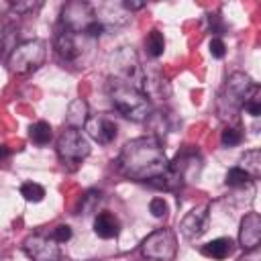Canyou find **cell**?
I'll use <instances>...</instances> for the list:
<instances>
[{"mask_svg":"<svg viewBox=\"0 0 261 261\" xmlns=\"http://www.w3.org/2000/svg\"><path fill=\"white\" fill-rule=\"evenodd\" d=\"M167 155L159 139L147 135L124 143L118 155V171L135 181H153L167 169Z\"/></svg>","mask_w":261,"mask_h":261,"instance_id":"obj_1","label":"cell"},{"mask_svg":"<svg viewBox=\"0 0 261 261\" xmlns=\"http://www.w3.org/2000/svg\"><path fill=\"white\" fill-rule=\"evenodd\" d=\"M145 51L153 59L163 55V51H165V37H163V33L159 29L149 31V35L145 37Z\"/></svg>","mask_w":261,"mask_h":261,"instance_id":"obj_18","label":"cell"},{"mask_svg":"<svg viewBox=\"0 0 261 261\" xmlns=\"http://www.w3.org/2000/svg\"><path fill=\"white\" fill-rule=\"evenodd\" d=\"M55 243H67L69 239H71V226H67V224H57L53 230H51V234H49Z\"/></svg>","mask_w":261,"mask_h":261,"instance_id":"obj_26","label":"cell"},{"mask_svg":"<svg viewBox=\"0 0 261 261\" xmlns=\"http://www.w3.org/2000/svg\"><path fill=\"white\" fill-rule=\"evenodd\" d=\"M108 96H110L114 110H118L124 118L133 120V122H145L153 112L147 94H143L141 90H137L135 86H130L118 77L110 80Z\"/></svg>","mask_w":261,"mask_h":261,"instance_id":"obj_2","label":"cell"},{"mask_svg":"<svg viewBox=\"0 0 261 261\" xmlns=\"http://www.w3.org/2000/svg\"><path fill=\"white\" fill-rule=\"evenodd\" d=\"M232 249H234V243H232L230 239L218 237V239H214V241H210V243H206V245L202 247V255L208 257V259L222 261V259H226V257L232 253Z\"/></svg>","mask_w":261,"mask_h":261,"instance_id":"obj_15","label":"cell"},{"mask_svg":"<svg viewBox=\"0 0 261 261\" xmlns=\"http://www.w3.org/2000/svg\"><path fill=\"white\" fill-rule=\"evenodd\" d=\"M118 230H120V222H118V218L112 212L102 210V212H98L94 216V232L100 239H106V241L114 239L118 234Z\"/></svg>","mask_w":261,"mask_h":261,"instance_id":"obj_14","label":"cell"},{"mask_svg":"<svg viewBox=\"0 0 261 261\" xmlns=\"http://www.w3.org/2000/svg\"><path fill=\"white\" fill-rule=\"evenodd\" d=\"M92 20H96V12L88 2L73 0V2H67L61 10V27L73 33H84Z\"/></svg>","mask_w":261,"mask_h":261,"instance_id":"obj_8","label":"cell"},{"mask_svg":"<svg viewBox=\"0 0 261 261\" xmlns=\"http://www.w3.org/2000/svg\"><path fill=\"white\" fill-rule=\"evenodd\" d=\"M88 118H90V116H88V104H86L82 98L73 100V102L69 104V108H67V114H65L67 126H69V128H82Z\"/></svg>","mask_w":261,"mask_h":261,"instance_id":"obj_16","label":"cell"},{"mask_svg":"<svg viewBox=\"0 0 261 261\" xmlns=\"http://www.w3.org/2000/svg\"><path fill=\"white\" fill-rule=\"evenodd\" d=\"M102 33H104V22H100L98 16H96V20H92V22L86 27V31H84V35L90 37V39H98Z\"/></svg>","mask_w":261,"mask_h":261,"instance_id":"obj_30","label":"cell"},{"mask_svg":"<svg viewBox=\"0 0 261 261\" xmlns=\"http://www.w3.org/2000/svg\"><path fill=\"white\" fill-rule=\"evenodd\" d=\"M251 179L261 175V151L259 149H251L241 157V165H239Z\"/></svg>","mask_w":261,"mask_h":261,"instance_id":"obj_17","label":"cell"},{"mask_svg":"<svg viewBox=\"0 0 261 261\" xmlns=\"http://www.w3.org/2000/svg\"><path fill=\"white\" fill-rule=\"evenodd\" d=\"M200 169H202V157H200L198 149L186 145L181 151H177L173 161L167 163V169L161 177L163 179V190L177 192L186 181L196 179L200 175Z\"/></svg>","mask_w":261,"mask_h":261,"instance_id":"obj_3","label":"cell"},{"mask_svg":"<svg viewBox=\"0 0 261 261\" xmlns=\"http://www.w3.org/2000/svg\"><path fill=\"white\" fill-rule=\"evenodd\" d=\"M29 137H31V141H33L35 145H47V143L51 141V137H53V128H51L49 122L39 120V122H35V124L29 128Z\"/></svg>","mask_w":261,"mask_h":261,"instance_id":"obj_19","label":"cell"},{"mask_svg":"<svg viewBox=\"0 0 261 261\" xmlns=\"http://www.w3.org/2000/svg\"><path fill=\"white\" fill-rule=\"evenodd\" d=\"M47 55L45 43L39 39H31L24 43H18L12 53L8 55V69L16 75H24L29 71H35L37 67L43 65Z\"/></svg>","mask_w":261,"mask_h":261,"instance_id":"obj_5","label":"cell"},{"mask_svg":"<svg viewBox=\"0 0 261 261\" xmlns=\"http://www.w3.org/2000/svg\"><path fill=\"white\" fill-rule=\"evenodd\" d=\"M251 181V177L237 165V167H230L228 171H226V179H224V184L226 186H230V188H241V186H245V184H249Z\"/></svg>","mask_w":261,"mask_h":261,"instance_id":"obj_23","label":"cell"},{"mask_svg":"<svg viewBox=\"0 0 261 261\" xmlns=\"http://www.w3.org/2000/svg\"><path fill=\"white\" fill-rule=\"evenodd\" d=\"M10 155V149L6 147V145H0V159H4V157H8Z\"/></svg>","mask_w":261,"mask_h":261,"instance_id":"obj_32","label":"cell"},{"mask_svg":"<svg viewBox=\"0 0 261 261\" xmlns=\"http://www.w3.org/2000/svg\"><path fill=\"white\" fill-rule=\"evenodd\" d=\"M22 251L31 261H59L61 251L59 243L45 234H31L22 243Z\"/></svg>","mask_w":261,"mask_h":261,"instance_id":"obj_9","label":"cell"},{"mask_svg":"<svg viewBox=\"0 0 261 261\" xmlns=\"http://www.w3.org/2000/svg\"><path fill=\"white\" fill-rule=\"evenodd\" d=\"M220 141H222L224 147H237L243 141V130L239 126H224L222 135H220Z\"/></svg>","mask_w":261,"mask_h":261,"instance_id":"obj_24","label":"cell"},{"mask_svg":"<svg viewBox=\"0 0 261 261\" xmlns=\"http://www.w3.org/2000/svg\"><path fill=\"white\" fill-rule=\"evenodd\" d=\"M239 261H261V251H259V247L245 251V255H243Z\"/></svg>","mask_w":261,"mask_h":261,"instance_id":"obj_31","label":"cell"},{"mask_svg":"<svg viewBox=\"0 0 261 261\" xmlns=\"http://www.w3.org/2000/svg\"><path fill=\"white\" fill-rule=\"evenodd\" d=\"M208 27H210V33L212 35H222L224 31H226V24L222 22V18H220V14L218 12H212V14H208Z\"/></svg>","mask_w":261,"mask_h":261,"instance_id":"obj_28","label":"cell"},{"mask_svg":"<svg viewBox=\"0 0 261 261\" xmlns=\"http://www.w3.org/2000/svg\"><path fill=\"white\" fill-rule=\"evenodd\" d=\"M243 108L253 118H257L261 114V90H259V86H255V84L251 86V90L247 92V96L243 100Z\"/></svg>","mask_w":261,"mask_h":261,"instance_id":"obj_21","label":"cell"},{"mask_svg":"<svg viewBox=\"0 0 261 261\" xmlns=\"http://www.w3.org/2000/svg\"><path fill=\"white\" fill-rule=\"evenodd\" d=\"M251 86H253V82L247 73H243V71L230 73L220 96H218V116L232 118L243 108V100H245L247 92L251 90Z\"/></svg>","mask_w":261,"mask_h":261,"instance_id":"obj_4","label":"cell"},{"mask_svg":"<svg viewBox=\"0 0 261 261\" xmlns=\"http://www.w3.org/2000/svg\"><path fill=\"white\" fill-rule=\"evenodd\" d=\"M261 241V216L257 212H247L241 220L239 228V243L245 251L259 247Z\"/></svg>","mask_w":261,"mask_h":261,"instance_id":"obj_12","label":"cell"},{"mask_svg":"<svg viewBox=\"0 0 261 261\" xmlns=\"http://www.w3.org/2000/svg\"><path fill=\"white\" fill-rule=\"evenodd\" d=\"M57 155L63 163H80L90 155V143L80 128L65 126L57 139Z\"/></svg>","mask_w":261,"mask_h":261,"instance_id":"obj_7","label":"cell"},{"mask_svg":"<svg viewBox=\"0 0 261 261\" xmlns=\"http://www.w3.org/2000/svg\"><path fill=\"white\" fill-rule=\"evenodd\" d=\"M175 251L177 239L169 228H157L141 243V253L149 261H171L175 257Z\"/></svg>","mask_w":261,"mask_h":261,"instance_id":"obj_6","label":"cell"},{"mask_svg":"<svg viewBox=\"0 0 261 261\" xmlns=\"http://www.w3.org/2000/svg\"><path fill=\"white\" fill-rule=\"evenodd\" d=\"M43 6V2H12L10 4V8L16 12V14H29V12H35V10H39Z\"/></svg>","mask_w":261,"mask_h":261,"instance_id":"obj_27","label":"cell"},{"mask_svg":"<svg viewBox=\"0 0 261 261\" xmlns=\"http://www.w3.org/2000/svg\"><path fill=\"white\" fill-rule=\"evenodd\" d=\"M55 49H57V53H59L63 59L73 61V59L80 55V47H77L75 33L61 27V29L57 31V35H55Z\"/></svg>","mask_w":261,"mask_h":261,"instance_id":"obj_13","label":"cell"},{"mask_svg":"<svg viewBox=\"0 0 261 261\" xmlns=\"http://www.w3.org/2000/svg\"><path fill=\"white\" fill-rule=\"evenodd\" d=\"M102 192L100 190H88L82 198H80V204H77V214H92L96 212L98 204L102 202Z\"/></svg>","mask_w":261,"mask_h":261,"instance_id":"obj_20","label":"cell"},{"mask_svg":"<svg viewBox=\"0 0 261 261\" xmlns=\"http://www.w3.org/2000/svg\"><path fill=\"white\" fill-rule=\"evenodd\" d=\"M149 212H151L155 218H165L167 212H169L167 202H165L163 198H153V200L149 202Z\"/></svg>","mask_w":261,"mask_h":261,"instance_id":"obj_25","label":"cell"},{"mask_svg":"<svg viewBox=\"0 0 261 261\" xmlns=\"http://www.w3.org/2000/svg\"><path fill=\"white\" fill-rule=\"evenodd\" d=\"M84 126L88 130V135L100 145H110L116 139V133H118L116 122L106 118V116H90Z\"/></svg>","mask_w":261,"mask_h":261,"instance_id":"obj_11","label":"cell"},{"mask_svg":"<svg viewBox=\"0 0 261 261\" xmlns=\"http://www.w3.org/2000/svg\"><path fill=\"white\" fill-rule=\"evenodd\" d=\"M210 55H212L214 59H222V57L226 55V47H224V41H222L220 37H214V39L210 41Z\"/></svg>","mask_w":261,"mask_h":261,"instance_id":"obj_29","label":"cell"},{"mask_svg":"<svg viewBox=\"0 0 261 261\" xmlns=\"http://www.w3.org/2000/svg\"><path fill=\"white\" fill-rule=\"evenodd\" d=\"M206 226H208V206L202 204V206L192 208V210L181 218V222H179V232H181L186 239L194 241V239H198V237H202V234L206 232Z\"/></svg>","mask_w":261,"mask_h":261,"instance_id":"obj_10","label":"cell"},{"mask_svg":"<svg viewBox=\"0 0 261 261\" xmlns=\"http://www.w3.org/2000/svg\"><path fill=\"white\" fill-rule=\"evenodd\" d=\"M20 196L27 200V202H41L45 198V188L37 181H24L20 186Z\"/></svg>","mask_w":261,"mask_h":261,"instance_id":"obj_22","label":"cell"}]
</instances>
